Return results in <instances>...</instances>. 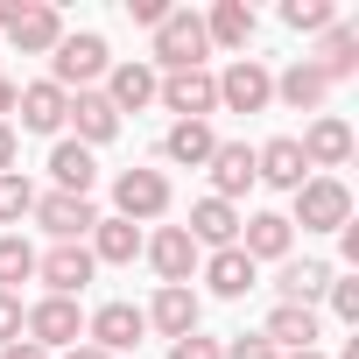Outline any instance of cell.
<instances>
[{"label": "cell", "mask_w": 359, "mask_h": 359, "mask_svg": "<svg viewBox=\"0 0 359 359\" xmlns=\"http://www.w3.org/2000/svg\"><path fill=\"white\" fill-rule=\"evenodd\" d=\"M184 233H191L198 247H212V254H219V247H240V212H233L226 198H198Z\"/></svg>", "instance_id": "ac0fdd59"}, {"label": "cell", "mask_w": 359, "mask_h": 359, "mask_svg": "<svg viewBox=\"0 0 359 359\" xmlns=\"http://www.w3.org/2000/svg\"><path fill=\"white\" fill-rule=\"evenodd\" d=\"M219 352H226V359H282L261 331H240V338H233V345H219Z\"/></svg>", "instance_id": "e575fe53"}, {"label": "cell", "mask_w": 359, "mask_h": 359, "mask_svg": "<svg viewBox=\"0 0 359 359\" xmlns=\"http://www.w3.org/2000/svg\"><path fill=\"white\" fill-rule=\"evenodd\" d=\"M205 43H219V50H247V43H254V8H247V0H219V8L205 15Z\"/></svg>", "instance_id": "4316f807"}, {"label": "cell", "mask_w": 359, "mask_h": 359, "mask_svg": "<svg viewBox=\"0 0 359 359\" xmlns=\"http://www.w3.org/2000/svg\"><path fill=\"white\" fill-rule=\"evenodd\" d=\"M162 212H169V176H162V169H120V176H113V219L148 226V219H162Z\"/></svg>", "instance_id": "5b68a950"}, {"label": "cell", "mask_w": 359, "mask_h": 359, "mask_svg": "<svg viewBox=\"0 0 359 359\" xmlns=\"http://www.w3.org/2000/svg\"><path fill=\"white\" fill-rule=\"evenodd\" d=\"M317 71L338 85V78H359V29H345V22H331L324 29V57H317Z\"/></svg>", "instance_id": "f1b7e54d"}, {"label": "cell", "mask_w": 359, "mask_h": 359, "mask_svg": "<svg viewBox=\"0 0 359 359\" xmlns=\"http://www.w3.org/2000/svg\"><path fill=\"white\" fill-rule=\"evenodd\" d=\"M324 296H331V310H338L345 324H359V282H345V275H331V289H324Z\"/></svg>", "instance_id": "836d02e7"}, {"label": "cell", "mask_w": 359, "mask_h": 359, "mask_svg": "<svg viewBox=\"0 0 359 359\" xmlns=\"http://www.w3.org/2000/svg\"><path fill=\"white\" fill-rule=\"evenodd\" d=\"M205 15H191V8H169L162 15V29H155V78H169V71H205Z\"/></svg>", "instance_id": "7a4b0ae2"}, {"label": "cell", "mask_w": 359, "mask_h": 359, "mask_svg": "<svg viewBox=\"0 0 359 359\" xmlns=\"http://www.w3.org/2000/svg\"><path fill=\"white\" fill-rule=\"evenodd\" d=\"M29 275H36V247L22 233H0V289L15 296V282H29Z\"/></svg>", "instance_id": "4dcf8cb0"}, {"label": "cell", "mask_w": 359, "mask_h": 359, "mask_svg": "<svg viewBox=\"0 0 359 359\" xmlns=\"http://www.w3.org/2000/svg\"><path fill=\"white\" fill-rule=\"evenodd\" d=\"M50 176H57V191H64V198H92V176H99V162H92V148H78V141H57V148H50Z\"/></svg>", "instance_id": "d4e9b609"}, {"label": "cell", "mask_w": 359, "mask_h": 359, "mask_svg": "<svg viewBox=\"0 0 359 359\" xmlns=\"http://www.w3.org/2000/svg\"><path fill=\"white\" fill-rule=\"evenodd\" d=\"M15 92H22L15 78H0V120H8V113H15Z\"/></svg>", "instance_id": "60d3db41"}, {"label": "cell", "mask_w": 359, "mask_h": 359, "mask_svg": "<svg viewBox=\"0 0 359 359\" xmlns=\"http://www.w3.org/2000/svg\"><path fill=\"white\" fill-rule=\"evenodd\" d=\"M36 226H43L57 247H85V233L99 226V212H92V198H64V191H50V198H36Z\"/></svg>", "instance_id": "ba28073f"}, {"label": "cell", "mask_w": 359, "mask_h": 359, "mask_svg": "<svg viewBox=\"0 0 359 359\" xmlns=\"http://www.w3.org/2000/svg\"><path fill=\"white\" fill-rule=\"evenodd\" d=\"M155 85H162L155 64H141V57H134V64H113V71H106V106H113V113H141V106L155 99Z\"/></svg>", "instance_id": "2e32d148"}, {"label": "cell", "mask_w": 359, "mask_h": 359, "mask_svg": "<svg viewBox=\"0 0 359 359\" xmlns=\"http://www.w3.org/2000/svg\"><path fill=\"white\" fill-rule=\"evenodd\" d=\"M275 99H282L289 113H317V106L331 99V78H324L317 64H303V57H296V64H289V71L275 78Z\"/></svg>", "instance_id": "44dd1931"}, {"label": "cell", "mask_w": 359, "mask_h": 359, "mask_svg": "<svg viewBox=\"0 0 359 359\" xmlns=\"http://www.w3.org/2000/svg\"><path fill=\"white\" fill-rule=\"evenodd\" d=\"M275 99V71L261 64V57H233L226 71H219V106L226 113H261Z\"/></svg>", "instance_id": "8992f818"}, {"label": "cell", "mask_w": 359, "mask_h": 359, "mask_svg": "<svg viewBox=\"0 0 359 359\" xmlns=\"http://www.w3.org/2000/svg\"><path fill=\"white\" fill-rule=\"evenodd\" d=\"M141 254L155 261V275H162V289H191V275H198V240L184 233V226H162L155 240H141Z\"/></svg>", "instance_id": "52a82bcc"}, {"label": "cell", "mask_w": 359, "mask_h": 359, "mask_svg": "<svg viewBox=\"0 0 359 359\" xmlns=\"http://www.w3.org/2000/svg\"><path fill=\"white\" fill-rule=\"evenodd\" d=\"M212 148H219L212 120H176V127L162 134V155H169V162H184V169H205V162H212Z\"/></svg>", "instance_id": "cb8c5ba5"}, {"label": "cell", "mask_w": 359, "mask_h": 359, "mask_svg": "<svg viewBox=\"0 0 359 359\" xmlns=\"http://www.w3.org/2000/svg\"><path fill=\"white\" fill-rule=\"evenodd\" d=\"M289 198H296L289 226H303V233H345L352 226V191L338 176H303V191H289Z\"/></svg>", "instance_id": "3957f363"}, {"label": "cell", "mask_w": 359, "mask_h": 359, "mask_svg": "<svg viewBox=\"0 0 359 359\" xmlns=\"http://www.w3.org/2000/svg\"><path fill=\"white\" fill-rule=\"evenodd\" d=\"M205 282H212V296H247V289H254V261H247L240 247H219V254L205 261Z\"/></svg>", "instance_id": "f546056e"}, {"label": "cell", "mask_w": 359, "mask_h": 359, "mask_svg": "<svg viewBox=\"0 0 359 359\" xmlns=\"http://www.w3.org/2000/svg\"><path fill=\"white\" fill-rule=\"evenodd\" d=\"M92 268H99V261H92L85 247H50V254H36V275H43L50 296H78V289L92 282Z\"/></svg>", "instance_id": "9a60e30c"}, {"label": "cell", "mask_w": 359, "mask_h": 359, "mask_svg": "<svg viewBox=\"0 0 359 359\" xmlns=\"http://www.w3.org/2000/svg\"><path fill=\"white\" fill-rule=\"evenodd\" d=\"M331 275H338L331 261H282V282H275V289H282V303H303V310H310V303L331 289Z\"/></svg>", "instance_id": "83f0119b"}, {"label": "cell", "mask_w": 359, "mask_h": 359, "mask_svg": "<svg viewBox=\"0 0 359 359\" xmlns=\"http://www.w3.org/2000/svg\"><path fill=\"white\" fill-rule=\"evenodd\" d=\"M303 176H310V162H303L296 134H275V141H261V148H254V184H275V191H303Z\"/></svg>", "instance_id": "8fae6325"}, {"label": "cell", "mask_w": 359, "mask_h": 359, "mask_svg": "<svg viewBox=\"0 0 359 359\" xmlns=\"http://www.w3.org/2000/svg\"><path fill=\"white\" fill-rule=\"evenodd\" d=\"M85 240H92L85 254H92V261H106V268H127V261L141 254V226H127V219H99Z\"/></svg>", "instance_id": "484cf974"}, {"label": "cell", "mask_w": 359, "mask_h": 359, "mask_svg": "<svg viewBox=\"0 0 359 359\" xmlns=\"http://www.w3.org/2000/svg\"><path fill=\"white\" fill-rule=\"evenodd\" d=\"M15 338H22V296L0 289V345H15Z\"/></svg>", "instance_id": "8d00e7d4"}, {"label": "cell", "mask_w": 359, "mask_h": 359, "mask_svg": "<svg viewBox=\"0 0 359 359\" xmlns=\"http://www.w3.org/2000/svg\"><path fill=\"white\" fill-rule=\"evenodd\" d=\"M15 113H22V127H29V134H57V127H64V113H71V92H57L50 78H36V85H22V92H15Z\"/></svg>", "instance_id": "5bb4252c"}, {"label": "cell", "mask_w": 359, "mask_h": 359, "mask_svg": "<svg viewBox=\"0 0 359 359\" xmlns=\"http://www.w3.org/2000/svg\"><path fill=\"white\" fill-rule=\"evenodd\" d=\"M282 22L303 29V36H324V29L338 22V8H331V0H282Z\"/></svg>", "instance_id": "d6a6232c"}, {"label": "cell", "mask_w": 359, "mask_h": 359, "mask_svg": "<svg viewBox=\"0 0 359 359\" xmlns=\"http://www.w3.org/2000/svg\"><path fill=\"white\" fill-rule=\"evenodd\" d=\"M155 99H162L176 120H205V113H219V78H212V71H169V78L155 85Z\"/></svg>", "instance_id": "9c48e42d"}, {"label": "cell", "mask_w": 359, "mask_h": 359, "mask_svg": "<svg viewBox=\"0 0 359 359\" xmlns=\"http://www.w3.org/2000/svg\"><path fill=\"white\" fill-rule=\"evenodd\" d=\"M141 317L176 345V338H191V331H198V296H191V289H155V303H148Z\"/></svg>", "instance_id": "603a6c76"}, {"label": "cell", "mask_w": 359, "mask_h": 359, "mask_svg": "<svg viewBox=\"0 0 359 359\" xmlns=\"http://www.w3.org/2000/svg\"><path fill=\"white\" fill-rule=\"evenodd\" d=\"M22 331L43 352H71L85 338V310H78V296H43L36 310H22Z\"/></svg>", "instance_id": "277c9868"}, {"label": "cell", "mask_w": 359, "mask_h": 359, "mask_svg": "<svg viewBox=\"0 0 359 359\" xmlns=\"http://www.w3.org/2000/svg\"><path fill=\"white\" fill-rule=\"evenodd\" d=\"M64 120L78 127V148H106L120 134V113L106 106V92H71V113Z\"/></svg>", "instance_id": "e0dca14e"}, {"label": "cell", "mask_w": 359, "mask_h": 359, "mask_svg": "<svg viewBox=\"0 0 359 359\" xmlns=\"http://www.w3.org/2000/svg\"><path fill=\"white\" fill-rule=\"evenodd\" d=\"M8 43H15L22 57H50V50L64 43V15L50 8V0H29V8L15 15V29H8Z\"/></svg>", "instance_id": "7c38bea8"}, {"label": "cell", "mask_w": 359, "mask_h": 359, "mask_svg": "<svg viewBox=\"0 0 359 359\" xmlns=\"http://www.w3.org/2000/svg\"><path fill=\"white\" fill-rule=\"evenodd\" d=\"M127 15H134V22H148V29H162V15H169V8H162V0H127Z\"/></svg>", "instance_id": "f35d334b"}, {"label": "cell", "mask_w": 359, "mask_h": 359, "mask_svg": "<svg viewBox=\"0 0 359 359\" xmlns=\"http://www.w3.org/2000/svg\"><path fill=\"white\" fill-rule=\"evenodd\" d=\"M0 359H50L43 345H29V338H15V345H0Z\"/></svg>", "instance_id": "ab89813d"}, {"label": "cell", "mask_w": 359, "mask_h": 359, "mask_svg": "<svg viewBox=\"0 0 359 359\" xmlns=\"http://www.w3.org/2000/svg\"><path fill=\"white\" fill-rule=\"evenodd\" d=\"M296 148H303V162H310V169H338V162L352 155V127H345L338 113H324V120H310V134H303Z\"/></svg>", "instance_id": "7402d4cb"}, {"label": "cell", "mask_w": 359, "mask_h": 359, "mask_svg": "<svg viewBox=\"0 0 359 359\" xmlns=\"http://www.w3.org/2000/svg\"><path fill=\"white\" fill-rule=\"evenodd\" d=\"M205 169H212V198H226V205H233V198L254 184V148H247V141H219Z\"/></svg>", "instance_id": "ffe728a7"}, {"label": "cell", "mask_w": 359, "mask_h": 359, "mask_svg": "<svg viewBox=\"0 0 359 359\" xmlns=\"http://www.w3.org/2000/svg\"><path fill=\"white\" fill-rule=\"evenodd\" d=\"M113 71V57H106V36L99 29H64V43L50 50V85L57 92H92V78H106Z\"/></svg>", "instance_id": "6da1fadb"}, {"label": "cell", "mask_w": 359, "mask_h": 359, "mask_svg": "<svg viewBox=\"0 0 359 359\" xmlns=\"http://www.w3.org/2000/svg\"><path fill=\"white\" fill-rule=\"evenodd\" d=\"M289 240H296V226L282 219V212H254V219H240V254L261 268V261H289Z\"/></svg>", "instance_id": "4fadbf2b"}, {"label": "cell", "mask_w": 359, "mask_h": 359, "mask_svg": "<svg viewBox=\"0 0 359 359\" xmlns=\"http://www.w3.org/2000/svg\"><path fill=\"white\" fill-rule=\"evenodd\" d=\"M29 212H36V184L22 169H8V176H0V226H22Z\"/></svg>", "instance_id": "1f68e13d"}, {"label": "cell", "mask_w": 359, "mask_h": 359, "mask_svg": "<svg viewBox=\"0 0 359 359\" xmlns=\"http://www.w3.org/2000/svg\"><path fill=\"white\" fill-rule=\"evenodd\" d=\"M64 359H113V352H99V345H71Z\"/></svg>", "instance_id": "b9f144b4"}, {"label": "cell", "mask_w": 359, "mask_h": 359, "mask_svg": "<svg viewBox=\"0 0 359 359\" xmlns=\"http://www.w3.org/2000/svg\"><path fill=\"white\" fill-rule=\"evenodd\" d=\"M15 162H22V141H15V127H8V120H0V176H8Z\"/></svg>", "instance_id": "74e56055"}, {"label": "cell", "mask_w": 359, "mask_h": 359, "mask_svg": "<svg viewBox=\"0 0 359 359\" xmlns=\"http://www.w3.org/2000/svg\"><path fill=\"white\" fill-rule=\"evenodd\" d=\"M141 331H148V317H141L134 303H99V310L85 317V338H92L99 352H113V359H120V352H134V345H141Z\"/></svg>", "instance_id": "30bf717a"}, {"label": "cell", "mask_w": 359, "mask_h": 359, "mask_svg": "<svg viewBox=\"0 0 359 359\" xmlns=\"http://www.w3.org/2000/svg\"><path fill=\"white\" fill-rule=\"evenodd\" d=\"M261 338H268L275 352H317V310H303V303H275V317L261 324Z\"/></svg>", "instance_id": "d6986e66"}, {"label": "cell", "mask_w": 359, "mask_h": 359, "mask_svg": "<svg viewBox=\"0 0 359 359\" xmlns=\"http://www.w3.org/2000/svg\"><path fill=\"white\" fill-rule=\"evenodd\" d=\"M282 359H324V352H282Z\"/></svg>", "instance_id": "7bdbcfd3"}, {"label": "cell", "mask_w": 359, "mask_h": 359, "mask_svg": "<svg viewBox=\"0 0 359 359\" xmlns=\"http://www.w3.org/2000/svg\"><path fill=\"white\" fill-rule=\"evenodd\" d=\"M169 359H226V352H219V338H198V331H191V338L169 345Z\"/></svg>", "instance_id": "d590c367"}]
</instances>
